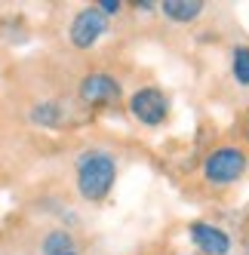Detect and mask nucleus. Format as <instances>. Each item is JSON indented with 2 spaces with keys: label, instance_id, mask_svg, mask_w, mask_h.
Wrapping results in <instances>:
<instances>
[{
  "label": "nucleus",
  "instance_id": "obj_1",
  "mask_svg": "<svg viewBox=\"0 0 249 255\" xmlns=\"http://www.w3.org/2000/svg\"><path fill=\"white\" fill-rule=\"evenodd\" d=\"M114 178H117V163L111 154L86 151L77 160V188L90 203H99V200L108 197V191L114 188Z\"/></svg>",
  "mask_w": 249,
  "mask_h": 255
},
{
  "label": "nucleus",
  "instance_id": "obj_2",
  "mask_svg": "<svg viewBox=\"0 0 249 255\" xmlns=\"http://www.w3.org/2000/svg\"><path fill=\"white\" fill-rule=\"evenodd\" d=\"M246 154L237 144H225V148H216L206 163H203V175L212 181V185H234V181L246 172Z\"/></svg>",
  "mask_w": 249,
  "mask_h": 255
},
{
  "label": "nucleus",
  "instance_id": "obj_3",
  "mask_svg": "<svg viewBox=\"0 0 249 255\" xmlns=\"http://www.w3.org/2000/svg\"><path fill=\"white\" fill-rule=\"evenodd\" d=\"M129 111H132V117L138 123L160 126L169 117V99H166V93H160V89L145 86V89H138V93L129 99Z\"/></svg>",
  "mask_w": 249,
  "mask_h": 255
},
{
  "label": "nucleus",
  "instance_id": "obj_4",
  "mask_svg": "<svg viewBox=\"0 0 249 255\" xmlns=\"http://www.w3.org/2000/svg\"><path fill=\"white\" fill-rule=\"evenodd\" d=\"M105 31H108V19H105L96 6L80 9L74 15V22H71V43H74L77 49H90Z\"/></svg>",
  "mask_w": 249,
  "mask_h": 255
},
{
  "label": "nucleus",
  "instance_id": "obj_5",
  "mask_svg": "<svg viewBox=\"0 0 249 255\" xmlns=\"http://www.w3.org/2000/svg\"><path fill=\"white\" fill-rule=\"evenodd\" d=\"M80 99L86 105H111V102L120 99V83H117V77L102 74V71L86 74L83 83H80Z\"/></svg>",
  "mask_w": 249,
  "mask_h": 255
},
{
  "label": "nucleus",
  "instance_id": "obj_6",
  "mask_svg": "<svg viewBox=\"0 0 249 255\" xmlns=\"http://www.w3.org/2000/svg\"><path fill=\"white\" fill-rule=\"evenodd\" d=\"M191 240L203 255H228L231 252V240L222 228H212L206 222H194L191 225Z\"/></svg>",
  "mask_w": 249,
  "mask_h": 255
},
{
  "label": "nucleus",
  "instance_id": "obj_7",
  "mask_svg": "<svg viewBox=\"0 0 249 255\" xmlns=\"http://www.w3.org/2000/svg\"><path fill=\"white\" fill-rule=\"evenodd\" d=\"M157 6H163V12L172 22H194L203 12L200 0H163V3H157Z\"/></svg>",
  "mask_w": 249,
  "mask_h": 255
},
{
  "label": "nucleus",
  "instance_id": "obj_8",
  "mask_svg": "<svg viewBox=\"0 0 249 255\" xmlns=\"http://www.w3.org/2000/svg\"><path fill=\"white\" fill-rule=\"evenodd\" d=\"M43 252L46 255H74V237L68 231H52L43 240Z\"/></svg>",
  "mask_w": 249,
  "mask_h": 255
},
{
  "label": "nucleus",
  "instance_id": "obj_9",
  "mask_svg": "<svg viewBox=\"0 0 249 255\" xmlns=\"http://www.w3.org/2000/svg\"><path fill=\"white\" fill-rule=\"evenodd\" d=\"M31 120L40 123V126H56V123L62 120V108H59V102H40V105L31 111Z\"/></svg>",
  "mask_w": 249,
  "mask_h": 255
},
{
  "label": "nucleus",
  "instance_id": "obj_10",
  "mask_svg": "<svg viewBox=\"0 0 249 255\" xmlns=\"http://www.w3.org/2000/svg\"><path fill=\"white\" fill-rule=\"evenodd\" d=\"M231 68H234V80L240 86H249V49L246 46H237L231 52Z\"/></svg>",
  "mask_w": 249,
  "mask_h": 255
},
{
  "label": "nucleus",
  "instance_id": "obj_11",
  "mask_svg": "<svg viewBox=\"0 0 249 255\" xmlns=\"http://www.w3.org/2000/svg\"><path fill=\"white\" fill-rule=\"evenodd\" d=\"M96 9H99L102 15H117V12L123 9V3H120V0H99Z\"/></svg>",
  "mask_w": 249,
  "mask_h": 255
}]
</instances>
